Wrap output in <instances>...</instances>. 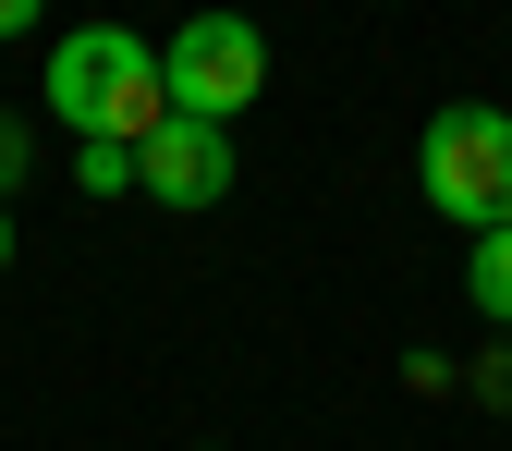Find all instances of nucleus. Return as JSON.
<instances>
[{"label": "nucleus", "mask_w": 512, "mask_h": 451, "mask_svg": "<svg viewBox=\"0 0 512 451\" xmlns=\"http://www.w3.org/2000/svg\"><path fill=\"white\" fill-rule=\"evenodd\" d=\"M0 269H13V208H0Z\"/></svg>", "instance_id": "obj_9"}, {"label": "nucleus", "mask_w": 512, "mask_h": 451, "mask_svg": "<svg viewBox=\"0 0 512 451\" xmlns=\"http://www.w3.org/2000/svg\"><path fill=\"white\" fill-rule=\"evenodd\" d=\"M49 110L74 147H135L171 122V86H159V49L135 25H74L49 49Z\"/></svg>", "instance_id": "obj_1"}, {"label": "nucleus", "mask_w": 512, "mask_h": 451, "mask_svg": "<svg viewBox=\"0 0 512 451\" xmlns=\"http://www.w3.org/2000/svg\"><path fill=\"white\" fill-rule=\"evenodd\" d=\"M37 13H49V0H0V37H37Z\"/></svg>", "instance_id": "obj_8"}, {"label": "nucleus", "mask_w": 512, "mask_h": 451, "mask_svg": "<svg viewBox=\"0 0 512 451\" xmlns=\"http://www.w3.org/2000/svg\"><path fill=\"white\" fill-rule=\"evenodd\" d=\"M25 159H37V135H25L13 110H0V208H13V183H25Z\"/></svg>", "instance_id": "obj_7"}, {"label": "nucleus", "mask_w": 512, "mask_h": 451, "mask_svg": "<svg viewBox=\"0 0 512 451\" xmlns=\"http://www.w3.org/2000/svg\"><path fill=\"white\" fill-rule=\"evenodd\" d=\"M135 183H147L159 208H220V196H232V135L171 110L159 135H135Z\"/></svg>", "instance_id": "obj_4"}, {"label": "nucleus", "mask_w": 512, "mask_h": 451, "mask_svg": "<svg viewBox=\"0 0 512 451\" xmlns=\"http://www.w3.org/2000/svg\"><path fill=\"white\" fill-rule=\"evenodd\" d=\"M464 293H476V317H500V330H512V220H500V232H476Z\"/></svg>", "instance_id": "obj_5"}, {"label": "nucleus", "mask_w": 512, "mask_h": 451, "mask_svg": "<svg viewBox=\"0 0 512 451\" xmlns=\"http://www.w3.org/2000/svg\"><path fill=\"white\" fill-rule=\"evenodd\" d=\"M159 86L183 122H232L256 110V86H269V37H256V13H196L171 49H159Z\"/></svg>", "instance_id": "obj_3"}, {"label": "nucleus", "mask_w": 512, "mask_h": 451, "mask_svg": "<svg viewBox=\"0 0 512 451\" xmlns=\"http://www.w3.org/2000/svg\"><path fill=\"white\" fill-rule=\"evenodd\" d=\"M415 183H427V208L452 220V232H500V220H512V110H488V98L427 110Z\"/></svg>", "instance_id": "obj_2"}, {"label": "nucleus", "mask_w": 512, "mask_h": 451, "mask_svg": "<svg viewBox=\"0 0 512 451\" xmlns=\"http://www.w3.org/2000/svg\"><path fill=\"white\" fill-rule=\"evenodd\" d=\"M74 171H86V196H122V183H135V147H74Z\"/></svg>", "instance_id": "obj_6"}]
</instances>
